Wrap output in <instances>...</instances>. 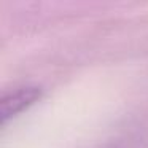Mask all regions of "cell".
I'll list each match as a JSON object with an SVG mask.
<instances>
[{
	"instance_id": "cell-1",
	"label": "cell",
	"mask_w": 148,
	"mask_h": 148,
	"mask_svg": "<svg viewBox=\"0 0 148 148\" xmlns=\"http://www.w3.org/2000/svg\"><path fill=\"white\" fill-rule=\"evenodd\" d=\"M42 94V86L35 83H23L5 89L0 96V124L5 126L10 119L16 118L19 113L34 105Z\"/></svg>"
},
{
	"instance_id": "cell-2",
	"label": "cell",
	"mask_w": 148,
	"mask_h": 148,
	"mask_svg": "<svg viewBox=\"0 0 148 148\" xmlns=\"http://www.w3.org/2000/svg\"><path fill=\"white\" fill-rule=\"evenodd\" d=\"M94 148H119L115 143H107V145H100V147H94Z\"/></svg>"
}]
</instances>
